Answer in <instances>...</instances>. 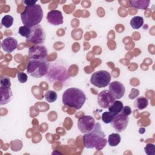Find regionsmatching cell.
<instances>
[{"label": "cell", "instance_id": "7", "mask_svg": "<svg viewBox=\"0 0 155 155\" xmlns=\"http://www.w3.org/2000/svg\"><path fill=\"white\" fill-rule=\"evenodd\" d=\"M28 55L31 59H45L48 56V51L42 44L34 45L28 48Z\"/></svg>", "mask_w": 155, "mask_h": 155}, {"label": "cell", "instance_id": "1", "mask_svg": "<svg viewBox=\"0 0 155 155\" xmlns=\"http://www.w3.org/2000/svg\"><path fill=\"white\" fill-rule=\"evenodd\" d=\"M83 142L84 147L88 149L95 148L96 150H101L105 147L107 140L99 122L95 123L91 131L85 133L83 136Z\"/></svg>", "mask_w": 155, "mask_h": 155}, {"label": "cell", "instance_id": "28", "mask_svg": "<svg viewBox=\"0 0 155 155\" xmlns=\"http://www.w3.org/2000/svg\"><path fill=\"white\" fill-rule=\"evenodd\" d=\"M37 1H29V0H25L23 1L24 4H25L26 5H35L36 4Z\"/></svg>", "mask_w": 155, "mask_h": 155}, {"label": "cell", "instance_id": "12", "mask_svg": "<svg viewBox=\"0 0 155 155\" xmlns=\"http://www.w3.org/2000/svg\"><path fill=\"white\" fill-rule=\"evenodd\" d=\"M47 20L50 24L53 25H59L63 24L64 17L61 11L58 10H52L48 12Z\"/></svg>", "mask_w": 155, "mask_h": 155}, {"label": "cell", "instance_id": "14", "mask_svg": "<svg viewBox=\"0 0 155 155\" xmlns=\"http://www.w3.org/2000/svg\"><path fill=\"white\" fill-rule=\"evenodd\" d=\"M0 105H4L9 103L13 98V93L10 87H0Z\"/></svg>", "mask_w": 155, "mask_h": 155}, {"label": "cell", "instance_id": "22", "mask_svg": "<svg viewBox=\"0 0 155 155\" xmlns=\"http://www.w3.org/2000/svg\"><path fill=\"white\" fill-rule=\"evenodd\" d=\"M114 117V115L111 113L109 111H105L102 113L101 119H102V120L105 124H109L112 121Z\"/></svg>", "mask_w": 155, "mask_h": 155}, {"label": "cell", "instance_id": "23", "mask_svg": "<svg viewBox=\"0 0 155 155\" xmlns=\"http://www.w3.org/2000/svg\"><path fill=\"white\" fill-rule=\"evenodd\" d=\"M30 31H31V28L27 27L25 25L21 26L18 29L19 34L21 36L25 37L26 38H27L29 36V35L30 34Z\"/></svg>", "mask_w": 155, "mask_h": 155}, {"label": "cell", "instance_id": "26", "mask_svg": "<svg viewBox=\"0 0 155 155\" xmlns=\"http://www.w3.org/2000/svg\"><path fill=\"white\" fill-rule=\"evenodd\" d=\"M18 79L19 82L21 83H25L27 81L28 76L26 73L24 72H19L18 73Z\"/></svg>", "mask_w": 155, "mask_h": 155}, {"label": "cell", "instance_id": "13", "mask_svg": "<svg viewBox=\"0 0 155 155\" xmlns=\"http://www.w3.org/2000/svg\"><path fill=\"white\" fill-rule=\"evenodd\" d=\"M1 47L5 52L10 53L16 49L18 47V41L12 37H7L2 41Z\"/></svg>", "mask_w": 155, "mask_h": 155}, {"label": "cell", "instance_id": "20", "mask_svg": "<svg viewBox=\"0 0 155 155\" xmlns=\"http://www.w3.org/2000/svg\"><path fill=\"white\" fill-rule=\"evenodd\" d=\"M13 21H14V19L12 16L7 15H5L2 18L1 24L5 28H10L13 25Z\"/></svg>", "mask_w": 155, "mask_h": 155}, {"label": "cell", "instance_id": "9", "mask_svg": "<svg viewBox=\"0 0 155 155\" xmlns=\"http://www.w3.org/2000/svg\"><path fill=\"white\" fill-rule=\"evenodd\" d=\"M95 124L94 119L90 115H84L79 118L78 127L82 133H86L91 131Z\"/></svg>", "mask_w": 155, "mask_h": 155}, {"label": "cell", "instance_id": "24", "mask_svg": "<svg viewBox=\"0 0 155 155\" xmlns=\"http://www.w3.org/2000/svg\"><path fill=\"white\" fill-rule=\"evenodd\" d=\"M145 151L147 155H154L155 145L153 143H147L145 147Z\"/></svg>", "mask_w": 155, "mask_h": 155}, {"label": "cell", "instance_id": "18", "mask_svg": "<svg viewBox=\"0 0 155 155\" xmlns=\"http://www.w3.org/2000/svg\"><path fill=\"white\" fill-rule=\"evenodd\" d=\"M130 25L133 29H139L143 24V18L142 16H136L130 20Z\"/></svg>", "mask_w": 155, "mask_h": 155}, {"label": "cell", "instance_id": "16", "mask_svg": "<svg viewBox=\"0 0 155 155\" xmlns=\"http://www.w3.org/2000/svg\"><path fill=\"white\" fill-rule=\"evenodd\" d=\"M148 105V100L144 96H140L137 97L134 102V107L135 108L142 110L147 107Z\"/></svg>", "mask_w": 155, "mask_h": 155}, {"label": "cell", "instance_id": "19", "mask_svg": "<svg viewBox=\"0 0 155 155\" xmlns=\"http://www.w3.org/2000/svg\"><path fill=\"white\" fill-rule=\"evenodd\" d=\"M120 140H121V137L119 134L111 133L108 136L107 141L110 146L116 147L120 142Z\"/></svg>", "mask_w": 155, "mask_h": 155}, {"label": "cell", "instance_id": "3", "mask_svg": "<svg viewBox=\"0 0 155 155\" xmlns=\"http://www.w3.org/2000/svg\"><path fill=\"white\" fill-rule=\"evenodd\" d=\"M62 100L64 105L80 110L86 101V96L82 90L72 87L64 92Z\"/></svg>", "mask_w": 155, "mask_h": 155}, {"label": "cell", "instance_id": "6", "mask_svg": "<svg viewBox=\"0 0 155 155\" xmlns=\"http://www.w3.org/2000/svg\"><path fill=\"white\" fill-rule=\"evenodd\" d=\"M45 33L41 25H38L31 28V31L29 36L26 39V42L37 44H42L45 41Z\"/></svg>", "mask_w": 155, "mask_h": 155}, {"label": "cell", "instance_id": "27", "mask_svg": "<svg viewBox=\"0 0 155 155\" xmlns=\"http://www.w3.org/2000/svg\"><path fill=\"white\" fill-rule=\"evenodd\" d=\"M132 111H131V108L129 107V106H125V107H123L121 111H120V113L124 114V115H126V116H129L131 114Z\"/></svg>", "mask_w": 155, "mask_h": 155}, {"label": "cell", "instance_id": "15", "mask_svg": "<svg viewBox=\"0 0 155 155\" xmlns=\"http://www.w3.org/2000/svg\"><path fill=\"white\" fill-rule=\"evenodd\" d=\"M130 5L137 9L145 10L150 5V0H130Z\"/></svg>", "mask_w": 155, "mask_h": 155}, {"label": "cell", "instance_id": "4", "mask_svg": "<svg viewBox=\"0 0 155 155\" xmlns=\"http://www.w3.org/2000/svg\"><path fill=\"white\" fill-rule=\"evenodd\" d=\"M50 63L45 59H31L27 67V72L35 78H40L44 76L48 72Z\"/></svg>", "mask_w": 155, "mask_h": 155}, {"label": "cell", "instance_id": "25", "mask_svg": "<svg viewBox=\"0 0 155 155\" xmlns=\"http://www.w3.org/2000/svg\"><path fill=\"white\" fill-rule=\"evenodd\" d=\"M0 85L2 87H10L11 81L10 78L5 76L2 77L0 79Z\"/></svg>", "mask_w": 155, "mask_h": 155}, {"label": "cell", "instance_id": "11", "mask_svg": "<svg viewBox=\"0 0 155 155\" xmlns=\"http://www.w3.org/2000/svg\"><path fill=\"white\" fill-rule=\"evenodd\" d=\"M115 99L122 98L125 94V88L124 85L119 81H113L109 84V90Z\"/></svg>", "mask_w": 155, "mask_h": 155}, {"label": "cell", "instance_id": "17", "mask_svg": "<svg viewBox=\"0 0 155 155\" xmlns=\"http://www.w3.org/2000/svg\"><path fill=\"white\" fill-rule=\"evenodd\" d=\"M123 107V103L121 101L115 100V101L108 107V109L109 112L111 113L115 116L120 113Z\"/></svg>", "mask_w": 155, "mask_h": 155}, {"label": "cell", "instance_id": "2", "mask_svg": "<svg viewBox=\"0 0 155 155\" xmlns=\"http://www.w3.org/2000/svg\"><path fill=\"white\" fill-rule=\"evenodd\" d=\"M43 11L39 4L26 5L21 14V19L24 25L31 28L39 24L43 18Z\"/></svg>", "mask_w": 155, "mask_h": 155}, {"label": "cell", "instance_id": "21", "mask_svg": "<svg viewBox=\"0 0 155 155\" xmlns=\"http://www.w3.org/2000/svg\"><path fill=\"white\" fill-rule=\"evenodd\" d=\"M44 97H45V100L47 102H48L50 103H52L57 99L58 95H57V93L56 91H53V90H48L45 93Z\"/></svg>", "mask_w": 155, "mask_h": 155}, {"label": "cell", "instance_id": "10", "mask_svg": "<svg viewBox=\"0 0 155 155\" xmlns=\"http://www.w3.org/2000/svg\"><path fill=\"white\" fill-rule=\"evenodd\" d=\"M115 98L113 96L109 90H104L101 91L97 96V103L103 108H108L114 101Z\"/></svg>", "mask_w": 155, "mask_h": 155}, {"label": "cell", "instance_id": "5", "mask_svg": "<svg viewBox=\"0 0 155 155\" xmlns=\"http://www.w3.org/2000/svg\"><path fill=\"white\" fill-rule=\"evenodd\" d=\"M111 78V75L108 71L99 70L92 74L90 78V82L96 87L104 88L109 85Z\"/></svg>", "mask_w": 155, "mask_h": 155}, {"label": "cell", "instance_id": "8", "mask_svg": "<svg viewBox=\"0 0 155 155\" xmlns=\"http://www.w3.org/2000/svg\"><path fill=\"white\" fill-rule=\"evenodd\" d=\"M129 122L128 116L119 113L114 116L113 119L110 122L111 126L117 132H122L127 128Z\"/></svg>", "mask_w": 155, "mask_h": 155}]
</instances>
